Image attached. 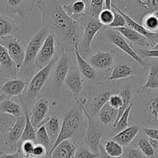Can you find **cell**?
<instances>
[{
  "label": "cell",
  "instance_id": "17",
  "mask_svg": "<svg viewBox=\"0 0 158 158\" xmlns=\"http://www.w3.org/2000/svg\"><path fill=\"white\" fill-rule=\"evenodd\" d=\"M78 151V143L73 139L64 140L56 148L51 158H73Z\"/></svg>",
  "mask_w": 158,
  "mask_h": 158
},
{
  "label": "cell",
  "instance_id": "36",
  "mask_svg": "<svg viewBox=\"0 0 158 158\" xmlns=\"http://www.w3.org/2000/svg\"><path fill=\"white\" fill-rule=\"evenodd\" d=\"M103 5H104V1L103 0H91L89 1V6L86 8L85 14L89 15L90 18L98 19L100 12L104 9Z\"/></svg>",
  "mask_w": 158,
  "mask_h": 158
},
{
  "label": "cell",
  "instance_id": "18",
  "mask_svg": "<svg viewBox=\"0 0 158 158\" xmlns=\"http://www.w3.org/2000/svg\"><path fill=\"white\" fill-rule=\"evenodd\" d=\"M27 83L21 80L12 79L3 83L0 88V95L3 94L8 98L10 97H19L26 88Z\"/></svg>",
  "mask_w": 158,
  "mask_h": 158
},
{
  "label": "cell",
  "instance_id": "44",
  "mask_svg": "<svg viewBox=\"0 0 158 158\" xmlns=\"http://www.w3.org/2000/svg\"><path fill=\"white\" fill-rule=\"evenodd\" d=\"M135 2L140 7L147 9L148 12L158 11V0H140L135 1Z\"/></svg>",
  "mask_w": 158,
  "mask_h": 158
},
{
  "label": "cell",
  "instance_id": "37",
  "mask_svg": "<svg viewBox=\"0 0 158 158\" xmlns=\"http://www.w3.org/2000/svg\"><path fill=\"white\" fill-rule=\"evenodd\" d=\"M103 148L106 154L112 157L119 158L124 153V149L123 147L112 140H108Z\"/></svg>",
  "mask_w": 158,
  "mask_h": 158
},
{
  "label": "cell",
  "instance_id": "8",
  "mask_svg": "<svg viewBox=\"0 0 158 158\" xmlns=\"http://www.w3.org/2000/svg\"><path fill=\"white\" fill-rule=\"evenodd\" d=\"M26 125V117L24 115L16 118L15 124L12 126L10 131L5 134L3 138V143L6 147L12 151H17L18 143L23 136V131Z\"/></svg>",
  "mask_w": 158,
  "mask_h": 158
},
{
  "label": "cell",
  "instance_id": "29",
  "mask_svg": "<svg viewBox=\"0 0 158 158\" xmlns=\"http://www.w3.org/2000/svg\"><path fill=\"white\" fill-rule=\"evenodd\" d=\"M142 26L153 33H158V11H153L145 14L142 19Z\"/></svg>",
  "mask_w": 158,
  "mask_h": 158
},
{
  "label": "cell",
  "instance_id": "23",
  "mask_svg": "<svg viewBox=\"0 0 158 158\" xmlns=\"http://www.w3.org/2000/svg\"><path fill=\"white\" fill-rule=\"evenodd\" d=\"M73 52L75 53L76 59H77V64H78L79 69H80L81 74L84 76L85 78L87 80H92L96 78V71L94 68L89 64V63L86 61L82 57L81 53L79 50V45L74 46Z\"/></svg>",
  "mask_w": 158,
  "mask_h": 158
},
{
  "label": "cell",
  "instance_id": "39",
  "mask_svg": "<svg viewBox=\"0 0 158 158\" xmlns=\"http://www.w3.org/2000/svg\"><path fill=\"white\" fill-rule=\"evenodd\" d=\"M137 95V94H135L133 97V100L131 101V104H130L129 107L125 110V112L123 113V115L121 116V117L120 118L119 121L117 122V123L116 124V126L114 127V128L116 129V131H122L123 130H125L126 128L128 127V122H129V116L130 114H131V108H132L133 103H134V100H135V97Z\"/></svg>",
  "mask_w": 158,
  "mask_h": 158
},
{
  "label": "cell",
  "instance_id": "28",
  "mask_svg": "<svg viewBox=\"0 0 158 158\" xmlns=\"http://www.w3.org/2000/svg\"><path fill=\"white\" fill-rule=\"evenodd\" d=\"M9 114L15 119L19 118L22 116L21 107L18 103L7 98L0 103V114Z\"/></svg>",
  "mask_w": 158,
  "mask_h": 158
},
{
  "label": "cell",
  "instance_id": "25",
  "mask_svg": "<svg viewBox=\"0 0 158 158\" xmlns=\"http://www.w3.org/2000/svg\"><path fill=\"white\" fill-rule=\"evenodd\" d=\"M63 10L73 19L78 21L86 12V3L83 0H77L69 5H63Z\"/></svg>",
  "mask_w": 158,
  "mask_h": 158
},
{
  "label": "cell",
  "instance_id": "41",
  "mask_svg": "<svg viewBox=\"0 0 158 158\" xmlns=\"http://www.w3.org/2000/svg\"><path fill=\"white\" fill-rule=\"evenodd\" d=\"M112 10L114 12V19L113 23L108 26V28H111V29H117V28H122L125 27L127 26L126 20H125L124 17L115 9L114 6V4H112Z\"/></svg>",
  "mask_w": 158,
  "mask_h": 158
},
{
  "label": "cell",
  "instance_id": "53",
  "mask_svg": "<svg viewBox=\"0 0 158 158\" xmlns=\"http://www.w3.org/2000/svg\"><path fill=\"white\" fill-rule=\"evenodd\" d=\"M100 158H116V157H112L110 156L107 155L106 154V152L104 151V148L100 145Z\"/></svg>",
  "mask_w": 158,
  "mask_h": 158
},
{
  "label": "cell",
  "instance_id": "7",
  "mask_svg": "<svg viewBox=\"0 0 158 158\" xmlns=\"http://www.w3.org/2000/svg\"><path fill=\"white\" fill-rule=\"evenodd\" d=\"M56 39L52 33L46 37L35 61V67L40 70L46 67L56 56Z\"/></svg>",
  "mask_w": 158,
  "mask_h": 158
},
{
  "label": "cell",
  "instance_id": "49",
  "mask_svg": "<svg viewBox=\"0 0 158 158\" xmlns=\"http://www.w3.org/2000/svg\"><path fill=\"white\" fill-rule=\"evenodd\" d=\"M125 158H147L140 151L136 148H128L124 151Z\"/></svg>",
  "mask_w": 158,
  "mask_h": 158
},
{
  "label": "cell",
  "instance_id": "35",
  "mask_svg": "<svg viewBox=\"0 0 158 158\" xmlns=\"http://www.w3.org/2000/svg\"><path fill=\"white\" fill-rule=\"evenodd\" d=\"M119 95L122 97L123 99V105H122L121 107L118 110V114H117V119H116L115 122L114 123V127L116 126V124L117 123V122L119 121L120 118L121 117V116L123 115V113L125 112L127 109L129 107L130 104H131V101H132V95H131V92L129 89H123L120 91V94Z\"/></svg>",
  "mask_w": 158,
  "mask_h": 158
},
{
  "label": "cell",
  "instance_id": "16",
  "mask_svg": "<svg viewBox=\"0 0 158 158\" xmlns=\"http://www.w3.org/2000/svg\"><path fill=\"white\" fill-rule=\"evenodd\" d=\"M114 52L113 51H98L97 53L89 57V64L100 70L109 69L114 63Z\"/></svg>",
  "mask_w": 158,
  "mask_h": 158
},
{
  "label": "cell",
  "instance_id": "21",
  "mask_svg": "<svg viewBox=\"0 0 158 158\" xmlns=\"http://www.w3.org/2000/svg\"><path fill=\"white\" fill-rule=\"evenodd\" d=\"M21 103L22 106H23L24 116L26 117V125H25V129L24 131H23V136H22L18 145L21 144L22 143H23L25 141H27V140L35 141V138H36V130L35 129V127L32 126V123H31L30 117H29V113L28 111L27 106H26V104L24 103V101H23V100L22 98Z\"/></svg>",
  "mask_w": 158,
  "mask_h": 158
},
{
  "label": "cell",
  "instance_id": "1",
  "mask_svg": "<svg viewBox=\"0 0 158 158\" xmlns=\"http://www.w3.org/2000/svg\"><path fill=\"white\" fill-rule=\"evenodd\" d=\"M36 6L41 11L43 25L57 39L63 50L69 48L73 50L74 46L81 43L83 32L81 24L69 17L58 1H36Z\"/></svg>",
  "mask_w": 158,
  "mask_h": 158
},
{
  "label": "cell",
  "instance_id": "20",
  "mask_svg": "<svg viewBox=\"0 0 158 158\" xmlns=\"http://www.w3.org/2000/svg\"><path fill=\"white\" fill-rule=\"evenodd\" d=\"M147 89L158 90V59H153L149 64V73L146 83L137 91V94Z\"/></svg>",
  "mask_w": 158,
  "mask_h": 158
},
{
  "label": "cell",
  "instance_id": "52",
  "mask_svg": "<svg viewBox=\"0 0 158 158\" xmlns=\"http://www.w3.org/2000/svg\"><path fill=\"white\" fill-rule=\"evenodd\" d=\"M148 141H149V143H151V147L154 148V151H157L158 150V140H154V139L149 138V139H148Z\"/></svg>",
  "mask_w": 158,
  "mask_h": 158
},
{
  "label": "cell",
  "instance_id": "6",
  "mask_svg": "<svg viewBox=\"0 0 158 158\" xmlns=\"http://www.w3.org/2000/svg\"><path fill=\"white\" fill-rule=\"evenodd\" d=\"M0 44L6 48L11 59L15 63L18 69H19L23 66L26 55V49L23 48L19 40L14 38L12 35H9L1 39Z\"/></svg>",
  "mask_w": 158,
  "mask_h": 158
},
{
  "label": "cell",
  "instance_id": "24",
  "mask_svg": "<svg viewBox=\"0 0 158 158\" xmlns=\"http://www.w3.org/2000/svg\"><path fill=\"white\" fill-rule=\"evenodd\" d=\"M114 30L118 32L119 33L121 34L123 36H124L127 40L132 42V43H136V44L140 46L151 47V45L149 44V43H148V41L147 40V39L145 38V37H143V35H140V34H139L138 32L134 31V29H132L131 28L125 26V27L114 29Z\"/></svg>",
  "mask_w": 158,
  "mask_h": 158
},
{
  "label": "cell",
  "instance_id": "2",
  "mask_svg": "<svg viewBox=\"0 0 158 158\" xmlns=\"http://www.w3.org/2000/svg\"><path fill=\"white\" fill-rule=\"evenodd\" d=\"M77 106H70L67 109V111L65 113L63 117V122L61 125L60 135L58 139L54 143L50 154L45 158L52 157V152L59 144L64 140L72 139V137L75 134L76 131L79 129L80 124L83 120V111L80 103L77 102Z\"/></svg>",
  "mask_w": 158,
  "mask_h": 158
},
{
  "label": "cell",
  "instance_id": "40",
  "mask_svg": "<svg viewBox=\"0 0 158 158\" xmlns=\"http://www.w3.org/2000/svg\"><path fill=\"white\" fill-rule=\"evenodd\" d=\"M138 146L140 151L147 158H155L156 151L151 147L148 140L145 138H140L138 140Z\"/></svg>",
  "mask_w": 158,
  "mask_h": 158
},
{
  "label": "cell",
  "instance_id": "19",
  "mask_svg": "<svg viewBox=\"0 0 158 158\" xmlns=\"http://www.w3.org/2000/svg\"><path fill=\"white\" fill-rule=\"evenodd\" d=\"M141 130L142 128L140 127V125L134 124L119 132L117 135L113 137L112 140L117 142L122 147L127 146L135 139Z\"/></svg>",
  "mask_w": 158,
  "mask_h": 158
},
{
  "label": "cell",
  "instance_id": "11",
  "mask_svg": "<svg viewBox=\"0 0 158 158\" xmlns=\"http://www.w3.org/2000/svg\"><path fill=\"white\" fill-rule=\"evenodd\" d=\"M113 4H114V6L115 7V9H117L123 17H124L125 20H126L127 25L130 28H131V29H134V31H136V32H138L139 34H140V35H143V37H145V38L147 39V40L148 41V43H149V44L151 45V49H152V48L155 46L156 43L158 42V33H153V32H151L148 30H147V29L142 26V24H139V23H137L135 20L133 19L131 16H129L127 14L123 12V10L120 9L115 3L113 2Z\"/></svg>",
  "mask_w": 158,
  "mask_h": 158
},
{
  "label": "cell",
  "instance_id": "48",
  "mask_svg": "<svg viewBox=\"0 0 158 158\" xmlns=\"http://www.w3.org/2000/svg\"><path fill=\"white\" fill-rule=\"evenodd\" d=\"M108 103L113 108L118 110L123 105V99L119 94H114L110 96Z\"/></svg>",
  "mask_w": 158,
  "mask_h": 158
},
{
  "label": "cell",
  "instance_id": "30",
  "mask_svg": "<svg viewBox=\"0 0 158 158\" xmlns=\"http://www.w3.org/2000/svg\"><path fill=\"white\" fill-rule=\"evenodd\" d=\"M117 114H118V110L113 108L109 104V103H106L100 110L99 117H100V120L101 121V123L106 125L112 123L114 120L115 122Z\"/></svg>",
  "mask_w": 158,
  "mask_h": 158
},
{
  "label": "cell",
  "instance_id": "3",
  "mask_svg": "<svg viewBox=\"0 0 158 158\" xmlns=\"http://www.w3.org/2000/svg\"><path fill=\"white\" fill-rule=\"evenodd\" d=\"M50 31L46 26L40 29L28 43L26 48V55L23 64L19 68V73H24L29 70L33 71L36 57Z\"/></svg>",
  "mask_w": 158,
  "mask_h": 158
},
{
  "label": "cell",
  "instance_id": "45",
  "mask_svg": "<svg viewBox=\"0 0 158 158\" xmlns=\"http://www.w3.org/2000/svg\"><path fill=\"white\" fill-rule=\"evenodd\" d=\"M138 55L141 59H158V49H139Z\"/></svg>",
  "mask_w": 158,
  "mask_h": 158
},
{
  "label": "cell",
  "instance_id": "38",
  "mask_svg": "<svg viewBox=\"0 0 158 158\" xmlns=\"http://www.w3.org/2000/svg\"><path fill=\"white\" fill-rule=\"evenodd\" d=\"M16 119L9 114H0V134H7L15 123Z\"/></svg>",
  "mask_w": 158,
  "mask_h": 158
},
{
  "label": "cell",
  "instance_id": "33",
  "mask_svg": "<svg viewBox=\"0 0 158 158\" xmlns=\"http://www.w3.org/2000/svg\"><path fill=\"white\" fill-rule=\"evenodd\" d=\"M145 113L153 123L158 124V92L153 95L148 102Z\"/></svg>",
  "mask_w": 158,
  "mask_h": 158
},
{
  "label": "cell",
  "instance_id": "4",
  "mask_svg": "<svg viewBox=\"0 0 158 158\" xmlns=\"http://www.w3.org/2000/svg\"><path fill=\"white\" fill-rule=\"evenodd\" d=\"M77 100L81 106L83 114L86 115V119H87V128H86L85 137L83 138V143L87 146L89 150H90L94 154H100V140H101L103 134L97 126L94 120H93V117H91L89 113L88 112L84 103L78 98L77 99Z\"/></svg>",
  "mask_w": 158,
  "mask_h": 158
},
{
  "label": "cell",
  "instance_id": "51",
  "mask_svg": "<svg viewBox=\"0 0 158 158\" xmlns=\"http://www.w3.org/2000/svg\"><path fill=\"white\" fill-rule=\"evenodd\" d=\"M0 158H25V157L19 151H17L16 152L13 153V154H4V153H1V154H0Z\"/></svg>",
  "mask_w": 158,
  "mask_h": 158
},
{
  "label": "cell",
  "instance_id": "14",
  "mask_svg": "<svg viewBox=\"0 0 158 158\" xmlns=\"http://www.w3.org/2000/svg\"><path fill=\"white\" fill-rule=\"evenodd\" d=\"M64 84L76 96H78L83 90V79L78 68L70 67L69 73L65 79Z\"/></svg>",
  "mask_w": 158,
  "mask_h": 158
},
{
  "label": "cell",
  "instance_id": "10",
  "mask_svg": "<svg viewBox=\"0 0 158 158\" xmlns=\"http://www.w3.org/2000/svg\"><path fill=\"white\" fill-rule=\"evenodd\" d=\"M49 100L45 97L40 98L34 104L31 113L29 114V117L31 123L35 130L43 126V123H46V119L47 118L49 110Z\"/></svg>",
  "mask_w": 158,
  "mask_h": 158
},
{
  "label": "cell",
  "instance_id": "31",
  "mask_svg": "<svg viewBox=\"0 0 158 158\" xmlns=\"http://www.w3.org/2000/svg\"><path fill=\"white\" fill-rule=\"evenodd\" d=\"M110 92H103L99 94L98 95L94 97V98L91 100L90 106L91 107V117H94L98 111L101 110V108L108 103L109 99L110 97Z\"/></svg>",
  "mask_w": 158,
  "mask_h": 158
},
{
  "label": "cell",
  "instance_id": "15",
  "mask_svg": "<svg viewBox=\"0 0 158 158\" xmlns=\"http://www.w3.org/2000/svg\"><path fill=\"white\" fill-rule=\"evenodd\" d=\"M110 41L113 44L115 45L117 47H118L123 52L127 54L130 57L135 60L140 66H143V67L147 66L146 62L143 59H141V57L138 55V53L131 47V45L123 37L119 35L118 34H112L110 35Z\"/></svg>",
  "mask_w": 158,
  "mask_h": 158
},
{
  "label": "cell",
  "instance_id": "50",
  "mask_svg": "<svg viewBox=\"0 0 158 158\" xmlns=\"http://www.w3.org/2000/svg\"><path fill=\"white\" fill-rule=\"evenodd\" d=\"M142 132L149 138L158 140V129L155 128H142Z\"/></svg>",
  "mask_w": 158,
  "mask_h": 158
},
{
  "label": "cell",
  "instance_id": "27",
  "mask_svg": "<svg viewBox=\"0 0 158 158\" xmlns=\"http://www.w3.org/2000/svg\"><path fill=\"white\" fill-rule=\"evenodd\" d=\"M44 126L46 127L47 134L49 135V138H50L52 145H54V143H56V141L58 139L60 130H61L60 120H59L56 116H52V117L48 118Z\"/></svg>",
  "mask_w": 158,
  "mask_h": 158
},
{
  "label": "cell",
  "instance_id": "57",
  "mask_svg": "<svg viewBox=\"0 0 158 158\" xmlns=\"http://www.w3.org/2000/svg\"><path fill=\"white\" fill-rule=\"evenodd\" d=\"M158 49V42L157 43H156L155 46H154V47H153L152 49Z\"/></svg>",
  "mask_w": 158,
  "mask_h": 158
},
{
  "label": "cell",
  "instance_id": "42",
  "mask_svg": "<svg viewBox=\"0 0 158 158\" xmlns=\"http://www.w3.org/2000/svg\"><path fill=\"white\" fill-rule=\"evenodd\" d=\"M35 143L34 141H31V140H27L21 144L18 145L17 147V151H19L22 153L25 158L31 157L32 154V151H33L34 148H35Z\"/></svg>",
  "mask_w": 158,
  "mask_h": 158
},
{
  "label": "cell",
  "instance_id": "13",
  "mask_svg": "<svg viewBox=\"0 0 158 158\" xmlns=\"http://www.w3.org/2000/svg\"><path fill=\"white\" fill-rule=\"evenodd\" d=\"M69 59L66 51L63 50L61 56L59 57L58 61L55 66V69L53 73V83L56 86L60 87L63 83H64L65 79L69 73Z\"/></svg>",
  "mask_w": 158,
  "mask_h": 158
},
{
  "label": "cell",
  "instance_id": "47",
  "mask_svg": "<svg viewBox=\"0 0 158 158\" xmlns=\"http://www.w3.org/2000/svg\"><path fill=\"white\" fill-rule=\"evenodd\" d=\"M48 154L47 150L45 147L40 144H35L34 148L33 151H32V157L35 158H45Z\"/></svg>",
  "mask_w": 158,
  "mask_h": 158
},
{
  "label": "cell",
  "instance_id": "26",
  "mask_svg": "<svg viewBox=\"0 0 158 158\" xmlns=\"http://www.w3.org/2000/svg\"><path fill=\"white\" fill-rule=\"evenodd\" d=\"M16 31L17 27L15 21L7 15L0 14V40L12 35Z\"/></svg>",
  "mask_w": 158,
  "mask_h": 158
},
{
  "label": "cell",
  "instance_id": "32",
  "mask_svg": "<svg viewBox=\"0 0 158 158\" xmlns=\"http://www.w3.org/2000/svg\"><path fill=\"white\" fill-rule=\"evenodd\" d=\"M34 143H35V144L43 145V147L46 148V149L48 151V154L47 155H46V157L50 154L53 145H52V142H51L50 138H49V135H48L47 131H46V127H45L44 125H43V126H41L40 127H39L38 129H37L36 138H35V140L34 141Z\"/></svg>",
  "mask_w": 158,
  "mask_h": 158
},
{
  "label": "cell",
  "instance_id": "46",
  "mask_svg": "<svg viewBox=\"0 0 158 158\" xmlns=\"http://www.w3.org/2000/svg\"><path fill=\"white\" fill-rule=\"evenodd\" d=\"M100 154H94L90 150L81 148L80 151H77V154L73 158H100Z\"/></svg>",
  "mask_w": 158,
  "mask_h": 158
},
{
  "label": "cell",
  "instance_id": "5",
  "mask_svg": "<svg viewBox=\"0 0 158 158\" xmlns=\"http://www.w3.org/2000/svg\"><path fill=\"white\" fill-rule=\"evenodd\" d=\"M58 60L59 57L57 56H56L46 67L43 68L42 69L39 70L33 76L32 80L29 82L27 93H26V95L25 97L24 100H23L26 104V103H32V102L34 101V100L36 97L37 94L41 90L42 88L44 86L46 81L49 78V76L50 75V73L52 71V67L55 66L56 62L58 61Z\"/></svg>",
  "mask_w": 158,
  "mask_h": 158
},
{
  "label": "cell",
  "instance_id": "58",
  "mask_svg": "<svg viewBox=\"0 0 158 158\" xmlns=\"http://www.w3.org/2000/svg\"><path fill=\"white\" fill-rule=\"evenodd\" d=\"M27 158H35V157H27Z\"/></svg>",
  "mask_w": 158,
  "mask_h": 158
},
{
  "label": "cell",
  "instance_id": "43",
  "mask_svg": "<svg viewBox=\"0 0 158 158\" xmlns=\"http://www.w3.org/2000/svg\"><path fill=\"white\" fill-rule=\"evenodd\" d=\"M114 19V15L112 9H103V10L100 12V15H99L98 20L103 26L108 27L113 23Z\"/></svg>",
  "mask_w": 158,
  "mask_h": 158
},
{
  "label": "cell",
  "instance_id": "12",
  "mask_svg": "<svg viewBox=\"0 0 158 158\" xmlns=\"http://www.w3.org/2000/svg\"><path fill=\"white\" fill-rule=\"evenodd\" d=\"M19 69L11 59L6 47L0 44V73L5 78L15 79Z\"/></svg>",
  "mask_w": 158,
  "mask_h": 158
},
{
  "label": "cell",
  "instance_id": "22",
  "mask_svg": "<svg viewBox=\"0 0 158 158\" xmlns=\"http://www.w3.org/2000/svg\"><path fill=\"white\" fill-rule=\"evenodd\" d=\"M32 6L33 2L32 1H21V0L6 1V9L22 17L25 16L32 9Z\"/></svg>",
  "mask_w": 158,
  "mask_h": 158
},
{
  "label": "cell",
  "instance_id": "9",
  "mask_svg": "<svg viewBox=\"0 0 158 158\" xmlns=\"http://www.w3.org/2000/svg\"><path fill=\"white\" fill-rule=\"evenodd\" d=\"M103 26L98 19L89 17V19L83 26V33L80 43L82 50L86 52H89L90 51L91 43L94 36L103 29Z\"/></svg>",
  "mask_w": 158,
  "mask_h": 158
},
{
  "label": "cell",
  "instance_id": "56",
  "mask_svg": "<svg viewBox=\"0 0 158 158\" xmlns=\"http://www.w3.org/2000/svg\"><path fill=\"white\" fill-rule=\"evenodd\" d=\"M7 98H8L7 97H6V96L3 95V94H1V95H0V103H1L3 100H5L6 99H7Z\"/></svg>",
  "mask_w": 158,
  "mask_h": 158
},
{
  "label": "cell",
  "instance_id": "54",
  "mask_svg": "<svg viewBox=\"0 0 158 158\" xmlns=\"http://www.w3.org/2000/svg\"><path fill=\"white\" fill-rule=\"evenodd\" d=\"M112 1H110V0H106L104 1V9H112Z\"/></svg>",
  "mask_w": 158,
  "mask_h": 158
},
{
  "label": "cell",
  "instance_id": "34",
  "mask_svg": "<svg viewBox=\"0 0 158 158\" xmlns=\"http://www.w3.org/2000/svg\"><path fill=\"white\" fill-rule=\"evenodd\" d=\"M132 74V69L125 63H119L113 69L109 80H116L124 79Z\"/></svg>",
  "mask_w": 158,
  "mask_h": 158
},
{
  "label": "cell",
  "instance_id": "55",
  "mask_svg": "<svg viewBox=\"0 0 158 158\" xmlns=\"http://www.w3.org/2000/svg\"><path fill=\"white\" fill-rule=\"evenodd\" d=\"M4 79H5V77H3L1 73H0V88H1L2 86L3 85L2 83H3V81H4Z\"/></svg>",
  "mask_w": 158,
  "mask_h": 158
}]
</instances>
